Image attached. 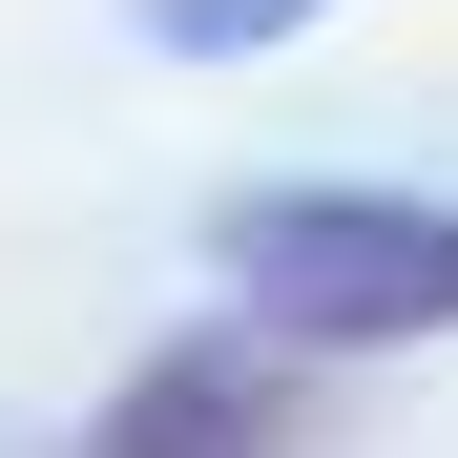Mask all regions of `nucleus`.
<instances>
[{"label":"nucleus","mask_w":458,"mask_h":458,"mask_svg":"<svg viewBox=\"0 0 458 458\" xmlns=\"http://www.w3.org/2000/svg\"><path fill=\"white\" fill-rule=\"evenodd\" d=\"M208 250L250 292V334H292V354L458 334V188H250Z\"/></svg>","instance_id":"nucleus-1"},{"label":"nucleus","mask_w":458,"mask_h":458,"mask_svg":"<svg viewBox=\"0 0 458 458\" xmlns=\"http://www.w3.org/2000/svg\"><path fill=\"white\" fill-rule=\"evenodd\" d=\"M84 458H292V354H250V334H167V354L105 396Z\"/></svg>","instance_id":"nucleus-2"},{"label":"nucleus","mask_w":458,"mask_h":458,"mask_svg":"<svg viewBox=\"0 0 458 458\" xmlns=\"http://www.w3.org/2000/svg\"><path fill=\"white\" fill-rule=\"evenodd\" d=\"M292 21H334V0H146L167 63H250V42H292Z\"/></svg>","instance_id":"nucleus-3"}]
</instances>
